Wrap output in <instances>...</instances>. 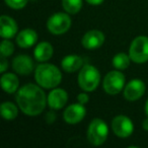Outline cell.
Segmentation results:
<instances>
[{"mask_svg": "<svg viewBox=\"0 0 148 148\" xmlns=\"http://www.w3.org/2000/svg\"><path fill=\"white\" fill-rule=\"evenodd\" d=\"M145 113H146V115H147V117H148V99L146 101V103H145Z\"/></svg>", "mask_w": 148, "mask_h": 148, "instance_id": "f1b7e54d", "label": "cell"}, {"mask_svg": "<svg viewBox=\"0 0 148 148\" xmlns=\"http://www.w3.org/2000/svg\"><path fill=\"white\" fill-rule=\"evenodd\" d=\"M78 85L82 90L86 92L93 91L99 84L101 73L92 65H85L81 67L78 74Z\"/></svg>", "mask_w": 148, "mask_h": 148, "instance_id": "3957f363", "label": "cell"}, {"mask_svg": "<svg viewBox=\"0 0 148 148\" xmlns=\"http://www.w3.org/2000/svg\"><path fill=\"white\" fill-rule=\"evenodd\" d=\"M126 78L121 70L110 71L103 78V90L111 95H116L122 91L125 86Z\"/></svg>", "mask_w": 148, "mask_h": 148, "instance_id": "8992f818", "label": "cell"}, {"mask_svg": "<svg viewBox=\"0 0 148 148\" xmlns=\"http://www.w3.org/2000/svg\"><path fill=\"white\" fill-rule=\"evenodd\" d=\"M38 42V34L32 29H25L16 36V44L21 48H31Z\"/></svg>", "mask_w": 148, "mask_h": 148, "instance_id": "9a60e30c", "label": "cell"}, {"mask_svg": "<svg viewBox=\"0 0 148 148\" xmlns=\"http://www.w3.org/2000/svg\"><path fill=\"white\" fill-rule=\"evenodd\" d=\"M85 115H86V110L84 108V105L80 103H73L65 109L63 113V119L67 124L75 125L82 121Z\"/></svg>", "mask_w": 148, "mask_h": 148, "instance_id": "9c48e42d", "label": "cell"}, {"mask_svg": "<svg viewBox=\"0 0 148 148\" xmlns=\"http://www.w3.org/2000/svg\"><path fill=\"white\" fill-rule=\"evenodd\" d=\"M83 61L78 55H68L63 58L61 62L62 69L68 73H72L77 70L81 69Z\"/></svg>", "mask_w": 148, "mask_h": 148, "instance_id": "e0dca14e", "label": "cell"}, {"mask_svg": "<svg viewBox=\"0 0 148 148\" xmlns=\"http://www.w3.org/2000/svg\"><path fill=\"white\" fill-rule=\"evenodd\" d=\"M16 103L23 113L35 117L45 110L48 97L40 85L29 83L17 90Z\"/></svg>", "mask_w": 148, "mask_h": 148, "instance_id": "6da1fadb", "label": "cell"}, {"mask_svg": "<svg viewBox=\"0 0 148 148\" xmlns=\"http://www.w3.org/2000/svg\"><path fill=\"white\" fill-rule=\"evenodd\" d=\"M68 101V93L63 88H53L48 95V105L52 110H61Z\"/></svg>", "mask_w": 148, "mask_h": 148, "instance_id": "4fadbf2b", "label": "cell"}, {"mask_svg": "<svg viewBox=\"0 0 148 148\" xmlns=\"http://www.w3.org/2000/svg\"><path fill=\"white\" fill-rule=\"evenodd\" d=\"M71 18L65 12H57L51 15L47 21V29L55 36L63 35L71 27Z\"/></svg>", "mask_w": 148, "mask_h": 148, "instance_id": "52a82bcc", "label": "cell"}, {"mask_svg": "<svg viewBox=\"0 0 148 148\" xmlns=\"http://www.w3.org/2000/svg\"><path fill=\"white\" fill-rule=\"evenodd\" d=\"M142 127H143V129L145 131H148V117L142 122Z\"/></svg>", "mask_w": 148, "mask_h": 148, "instance_id": "83f0119b", "label": "cell"}, {"mask_svg": "<svg viewBox=\"0 0 148 148\" xmlns=\"http://www.w3.org/2000/svg\"><path fill=\"white\" fill-rule=\"evenodd\" d=\"M35 64L29 56L18 55L12 61V69L19 75H29L34 71Z\"/></svg>", "mask_w": 148, "mask_h": 148, "instance_id": "8fae6325", "label": "cell"}, {"mask_svg": "<svg viewBox=\"0 0 148 148\" xmlns=\"http://www.w3.org/2000/svg\"><path fill=\"white\" fill-rule=\"evenodd\" d=\"M45 119H46V122H47L48 124H53L56 120V114L54 113L53 111L48 112V113L46 114Z\"/></svg>", "mask_w": 148, "mask_h": 148, "instance_id": "484cf974", "label": "cell"}, {"mask_svg": "<svg viewBox=\"0 0 148 148\" xmlns=\"http://www.w3.org/2000/svg\"><path fill=\"white\" fill-rule=\"evenodd\" d=\"M77 101L78 103H82V105H86L87 103L89 101V97L86 92H81L77 95Z\"/></svg>", "mask_w": 148, "mask_h": 148, "instance_id": "cb8c5ba5", "label": "cell"}, {"mask_svg": "<svg viewBox=\"0 0 148 148\" xmlns=\"http://www.w3.org/2000/svg\"><path fill=\"white\" fill-rule=\"evenodd\" d=\"M7 6L12 9H21L27 4L29 0H4Z\"/></svg>", "mask_w": 148, "mask_h": 148, "instance_id": "603a6c76", "label": "cell"}, {"mask_svg": "<svg viewBox=\"0 0 148 148\" xmlns=\"http://www.w3.org/2000/svg\"><path fill=\"white\" fill-rule=\"evenodd\" d=\"M0 112H1V116L3 119L8 120V121L14 120L18 115V110H17L16 106L10 101L2 103V105L0 107Z\"/></svg>", "mask_w": 148, "mask_h": 148, "instance_id": "d6986e66", "label": "cell"}, {"mask_svg": "<svg viewBox=\"0 0 148 148\" xmlns=\"http://www.w3.org/2000/svg\"><path fill=\"white\" fill-rule=\"evenodd\" d=\"M17 33V23L12 17L2 15L0 17V36L3 39H11Z\"/></svg>", "mask_w": 148, "mask_h": 148, "instance_id": "5bb4252c", "label": "cell"}, {"mask_svg": "<svg viewBox=\"0 0 148 148\" xmlns=\"http://www.w3.org/2000/svg\"><path fill=\"white\" fill-rule=\"evenodd\" d=\"M112 129L115 135L120 138H128L133 134L134 125L130 118L124 115L115 117L112 121Z\"/></svg>", "mask_w": 148, "mask_h": 148, "instance_id": "ba28073f", "label": "cell"}, {"mask_svg": "<svg viewBox=\"0 0 148 148\" xmlns=\"http://www.w3.org/2000/svg\"><path fill=\"white\" fill-rule=\"evenodd\" d=\"M109 136V127L101 119H93L87 128V140L93 146H101Z\"/></svg>", "mask_w": 148, "mask_h": 148, "instance_id": "277c9868", "label": "cell"}, {"mask_svg": "<svg viewBox=\"0 0 148 148\" xmlns=\"http://www.w3.org/2000/svg\"><path fill=\"white\" fill-rule=\"evenodd\" d=\"M131 58L129 55L125 53H118L117 55L114 56L112 64L117 70H125L129 67Z\"/></svg>", "mask_w": 148, "mask_h": 148, "instance_id": "ffe728a7", "label": "cell"}, {"mask_svg": "<svg viewBox=\"0 0 148 148\" xmlns=\"http://www.w3.org/2000/svg\"><path fill=\"white\" fill-rule=\"evenodd\" d=\"M35 79L38 84L43 88H55L61 83L62 73L55 65L44 62L36 68Z\"/></svg>", "mask_w": 148, "mask_h": 148, "instance_id": "7a4b0ae2", "label": "cell"}, {"mask_svg": "<svg viewBox=\"0 0 148 148\" xmlns=\"http://www.w3.org/2000/svg\"><path fill=\"white\" fill-rule=\"evenodd\" d=\"M129 56L135 63L143 64L148 61V38L139 36L135 38L129 48Z\"/></svg>", "mask_w": 148, "mask_h": 148, "instance_id": "5b68a950", "label": "cell"}, {"mask_svg": "<svg viewBox=\"0 0 148 148\" xmlns=\"http://www.w3.org/2000/svg\"><path fill=\"white\" fill-rule=\"evenodd\" d=\"M7 68H8V62L6 60V57L1 56V59H0V72L4 73Z\"/></svg>", "mask_w": 148, "mask_h": 148, "instance_id": "d4e9b609", "label": "cell"}, {"mask_svg": "<svg viewBox=\"0 0 148 148\" xmlns=\"http://www.w3.org/2000/svg\"><path fill=\"white\" fill-rule=\"evenodd\" d=\"M105 43V35L101 31L91 29L85 33L83 36L81 44L87 50H95L101 47Z\"/></svg>", "mask_w": 148, "mask_h": 148, "instance_id": "7c38bea8", "label": "cell"}, {"mask_svg": "<svg viewBox=\"0 0 148 148\" xmlns=\"http://www.w3.org/2000/svg\"><path fill=\"white\" fill-rule=\"evenodd\" d=\"M88 4L90 5H95V6H97V5H101V3L105 1V0H85Z\"/></svg>", "mask_w": 148, "mask_h": 148, "instance_id": "4316f807", "label": "cell"}, {"mask_svg": "<svg viewBox=\"0 0 148 148\" xmlns=\"http://www.w3.org/2000/svg\"><path fill=\"white\" fill-rule=\"evenodd\" d=\"M53 47L48 42H41L37 45L34 51L35 59L39 62H47L53 56Z\"/></svg>", "mask_w": 148, "mask_h": 148, "instance_id": "2e32d148", "label": "cell"}, {"mask_svg": "<svg viewBox=\"0 0 148 148\" xmlns=\"http://www.w3.org/2000/svg\"><path fill=\"white\" fill-rule=\"evenodd\" d=\"M62 7L69 14H76L82 8V0H62Z\"/></svg>", "mask_w": 148, "mask_h": 148, "instance_id": "44dd1931", "label": "cell"}, {"mask_svg": "<svg viewBox=\"0 0 148 148\" xmlns=\"http://www.w3.org/2000/svg\"><path fill=\"white\" fill-rule=\"evenodd\" d=\"M145 89V83L141 79H132L124 88V97L128 101H136L143 97Z\"/></svg>", "mask_w": 148, "mask_h": 148, "instance_id": "30bf717a", "label": "cell"}, {"mask_svg": "<svg viewBox=\"0 0 148 148\" xmlns=\"http://www.w3.org/2000/svg\"><path fill=\"white\" fill-rule=\"evenodd\" d=\"M19 85L18 78L13 73H4L1 76V86L6 93H14Z\"/></svg>", "mask_w": 148, "mask_h": 148, "instance_id": "ac0fdd59", "label": "cell"}, {"mask_svg": "<svg viewBox=\"0 0 148 148\" xmlns=\"http://www.w3.org/2000/svg\"><path fill=\"white\" fill-rule=\"evenodd\" d=\"M13 52H14V45L10 41H8V39H5L4 41L1 42V46H0L1 56L8 57V56L12 55Z\"/></svg>", "mask_w": 148, "mask_h": 148, "instance_id": "7402d4cb", "label": "cell"}]
</instances>
